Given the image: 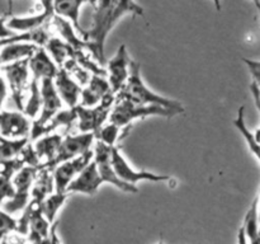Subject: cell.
<instances>
[{
    "label": "cell",
    "instance_id": "obj_1",
    "mask_svg": "<svg viewBox=\"0 0 260 244\" xmlns=\"http://www.w3.org/2000/svg\"><path fill=\"white\" fill-rule=\"evenodd\" d=\"M93 7V22L90 29L81 37L85 51H89L101 68L107 64L104 45L107 36L126 15H144V8L127 0H99L89 3Z\"/></svg>",
    "mask_w": 260,
    "mask_h": 244
},
{
    "label": "cell",
    "instance_id": "obj_2",
    "mask_svg": "<svg viewBox=\"0 0 260 244\" xmlns=\"http://www.w3.org/2000/svg\"><path fill=\"white\" fill-rule=\"evenodd\" d=\"M116 99H126L140 106H159L170 109L177 114L184 112V107L180 102L174 99L165 98L160 94L155 93L146 86L142 80L141 65L137 61H131L129 66V76L126 84L118 94H116Z\"/></svg>",
    "mask_w": 260,
    "mask_h": 244
},
{
    "label": "cell",
    "instance_id": "obj_3",
    "mask_svg": "<svg viewBox=\"0 0 260 244\" xmlns=\"http://www.w3.org/2000/svg\"><path fill=\"white\" fill-rule=\"evenodd\" d=\"M170 117L177 116V113L170 109L159 106H140L126 99H116L113 107H112L111 114H109L108 122L116 125V126L124 129L127 125L136 119L146 118V117Z\"/></svg>",
    "mask_w": 260,
    "mask_h": 244
},
{
    "label": "cell",
    "instance_id": "obj_4",
    "mask_svg": "<svg viewBox=\"0 0 260 244\" xmlns=\"http://www.w3.org/2000/svg\"><path fill=\"white\" fill-rule=\"evenodd\" d=\"M116 96L109 93L102 99V102L96 106L86 108L83 106H76V124L81 134H95L102 126L107 122L111 114Z\"/></svg>",
    "mask_w": 260,
    "mask_h": 244
},
{
    "label": "cell",
    "instance_id": "obj_5",
    "mask_svg": "<svg viewBox=\"0 0 260 244\" xmlns=\"http://www.w3.org/2000/svg\"><path fill=\"white\" fill-rule=\"evenodd\" d=\"M38 168L23 167L13 175L12 183L14 187V196L3 203V210L9 215L24 211L30 198V190L35 182Z\"/></svg>",
    "mask_w": 260,
    "mask_h": 244
},
{
    "label": "cell",
    "instance_id": "obj_6",
    "mask_svg": "<svg viewBox=\"0 0 260 244\" xmlns=\"http://www.w3.org/2000/svg\"><path fill=\"white\" fill-rule=\"evenodd\" d=\"M94 140H95L94 134H68L65 137H62V141H61L60 147H58L56 157L53 158L52 162L47 165H40L38 168H45V169L52 172L61 163L68 162V160L74 159V158L91 150V146L94 145Z\"/></svg>",
    "mask_w": 260,
    "mask_h": 244
},
{
    "label": "cell",
    "instance_id": "obj_7",
    "mask_svg": "<svg viewBox=\"0 0 260 244\" xmlns=\"http://www.w3.org/2000/svg\"><path fill=\"white\" fill-rule=\"evenodd\" d=\"M111 164L113 167L114 173L122 182L127 185L136 186V183L141 180H149V182H165L169 180V175L156 174V173L147 172V170H135L131 165L127 163L118 146H113L111 150Z\"/></svg>",
    "mask_w": 260,
    "mask_h": 244
},
{
    "label": "cell",
    "instance_id": "obj_8",
    "mask_svg": "<svg viewBox=\"0 0 260 244\" xmlns=\"http://www.w3.org/2000/svg\"><path fill=\"white\" fill-rule=\"evenodd\" d=\"M111 150L112 147L102 144L101 141L94 142L93 162L95 163L96 169H98V173L103 183H109V185L114 186V187L123 191V192L137 193L139 192V188L136 186L127 185V183L122 182L116 175L113 167L111 164Z\"/></svg>",
    "mask_w": 260,
    "mask_h": 244
},
{
    "label": "cell",
    "instance_id": "obj_9",
    "mask_svg": "<svg viewBox=\"0 0 260 244\" xmlns=\"http://www.w3.org/2000/svg\"><path fill=\"white\" fill-rule=\"evenodd\" d=\"M0 69L4 71L7 76V85H9L15 106L19 109V112H23L25 103V89L28 86V78H29L28 60L0 66Z\"/></svg>",
    "mask_w": 260,
    "mask_h": 244
},
{
    "label": "cell",
    "instance_id": "obj_10",
    "mask_svg": "<svg viewBox=\"0 0 260 244\" xmlns=\"http://www.w3.org/2000/svg\"><path fill=\"white\" fill-rule=\"evenodd\" d=\"M93 160V150L84 152L74 159L58 164L52 170L53 191L55 192H66L68 186L75 179L76 175Z\"/></svg>",
    "mask_w": 260,
    "mask_h": 244
},
{
    "label": "cell",
    "instance_id": "obj_11",
    "mask_svg": "<svg viewBox=\"0 0 260 244\" xmlns=\"http://www.w3.org/2000/svg\"><path fill=\"white\" fill-rule=\"evenodd\" d=\"M131 58H129L128 51H127L126 45H121L114 53L113 57L107 61V75H108L109 88L112 93L116 96L126 84L127 79L129 76V66H131Z\"/></svg>",
    "mask_w": 260,
    "mask_h": 244
},
{
    "label": "cell",
    "instance_id": "obj_12",
    "mask_svg": "<svg viewBox=\"0 0 260 244\" xmlns=\"http://www.w3.org/2000/svg\"><path fill=\"white\" fill-rule=\"evenodd\" d=\"M53 79H43L41 81V109L40 116L36 121L32 122L30 129H38L42 127L55 116L57 112L62 109V102L57 96L55 86H53Z\"/></svg>",
    "mask_w": 260,
    "mask_h": 244
},
{
    "label": "cell",
    "instance_id": "obj_13",
    "mask_svg": "<svg viewBox=\"0 0 260 244\" xmlns=\"http://www.w3.org/2000/svg\"><path fill=\"white\" fill-rule=\"evenodd\" d=\"M32 122L22 112H0V136L10 140H29Z\"/></svg>",
    "mask_w": 260,
    "mask_h": 244
},
{
    "label": "cell",
    "instance_id": "obj_14",
    "mask_svg": "<svg viewBox=\"0 0 260 244\" xmlns=\"http://www.w3.org/2000/svg\"><path fill=\"white\" fill-rule=\"evenodd\" d=\"M41 10L38 14L28 15V17H12L7 20V27L14 33L29 32V30L42 28L53 18L52 2L41 3Z\"/></svg>",
    "mask_w": 260,
    "mask_h": 244
},
{
    "label": "cell",
    "instance_id": "obj_15",
    "mask_svg": "<svg viewBox=\"0 0 260 244\" xmlns=\"http://www.w3.org/2000/svg\"><path fill=\"white\" fill-rule=\"evenodd\" d=\"M103 185L95 163L91 160L80 173L75 177V179L68 186V193H83V195L93 196L98 191V188Z\"/></svg>",
    "mask_w": 260,
    "mask_h": 244
},
{
    "label": "cell",
    "instance_id": "obj_16",
    "mask_svg": "<svg viewBox=\"0 0 260 244\" xmlns=\"http://www.w3.org/2000/svg\"><path fill=\"white\" fill-rule=\"evenodd\" d=\"M52 81L61 102L65 103L69 108H75L79 104V99H80V84L75 79L71 78L62 68H58Z\"/></svg>",
    "mask_w": 260,
    "mask_h": 244
},
{
    "label": "cell",
    "instance_id": "obj_17",
    "mask_svg": "<svg viewBox=\"0 0 260 244\" xmlns=\"http://www.w3.org/2000/svg\"><path fill=\"white\" fill-rule=\"evenodd\" d=\"M109 93H112L111 88H109L108 81L104 76L90 75L85 88H81L79 106L90 108V107L101 103L102 99Z\"/></svg>",
    "mask_w": 260,
    "mask_h": 244
},
{
    "label": "cell",
    "instance_id": "obj_18",
    "mask_svg": "<svg viewBox=\"0 0 260 244\" xmlns=\"http://www.w3.org/2000/svg\"><path fill=\"white\" fill-rule=\"evenodd\" d=\"M28 69L32 74V79L40 81H42L43 79H53L58 70L57 66L42 47L38 48L35 55L28 60Z\"/></svg>",
    "mask_w": 260,
    "mask_h": 244
},
{
    "label": "cell",
    "instance_id": "obj_19",
    "mask_svg": "<svg viewBox=\"0 0 260 244\" xmlns=\"http://www.w3.org/2000/svg\"><path fill=\"white\" fill-rule=\"evenodd\" d=\"M40 47L32 43L12 42L0 45V66L9 65L18 61L29 60Z\"/></svg>",
    "mask_w": 260,
    "mask_h": 244
},
{
    "label": "cell",
    "instance_id": "obj_20",
    "mask_svg": "<svg viewBox=\"0 0 260 244\" xmlns=\"http://www.w3.org/2000/svg\"><path fill=\"white\" fill-rule=\"evenodd\" d=\"M61 141H62V136L60 134L45 135L33 141L32 146L41 165H47L52 162L60 147Z\"/></svg>",
    "mask_w": 260,
    "mask_h": 244
},
{
    "label": "cell",
    "instance_id": "obj_21",
    "mask_svg": "<svg viewBox=\"0 0 260 244\" xmlns=\"http://www.w3.org/2000/svg\"><path fill=\"white\" fill-rule=\"evenodd\" d=\"M85 4V2H80V0H75V2H52L53 14L68 20L71 25H74L75 29H78V32L83 37L85 30L81 28L80 22H79V15H80L81 7H84Z\"/></svg>",
    "mask_w": 260,
    "mask_h": 244
},
{
    "label": "cell",
    "instance_id": "obj_22",
    "mask_svg": "<svg viewBox=\"0 0 260 244\" xmlns=\"http://www.w3.org/2000/svg\"><path fill=\"white\" fill-rule=\"evenodd\" d=\"M70 193L68 192H55L47 196V197L43 200L42 205H41V211H42L43 216L46 218V220L52 225L56 223V218H57L58 211L62 208V206L65 205V202L68 201Z\"/></svg>",
    "mask_w": 260,
    "mask_h": 244
},
{
    "label": "cell",
    "instance_id": "obj_23",
    "mask_svg": "<svg viewBox=\"0 0 260 244\" xmlns=\"http://www.w3.org/2000/svg\"><path fill=\"white\" fill-rule=\"evenodd\" d=\"M45 51L57 68H62L63 64L69 60L70 46L66 45L61 38L50 37V40L45 46Z\"/></svg>",
    "mask_w": 260,
    "mask_h": 244
},
{
    "label": "cell",
    "instance_id": "obj_24",
    "mask_svg": "<svg viewBox=\"0 0 260 244\" xmlns=\"http://www.w3.org/2000/svg\"><path fill=\"white\" fill-rule=\"evenodd\" d=\"M29 142L28 139L10 140L0 136V162L13 160L19 157L23 147Z\"/></svg>",
    "mask_w": 260,
    "mask_h": 244
},
{
    "label": "cell",
    "instance_id": "obj_25",
    "mask_svg": "<svg viewBox=\"0 0 260 244\" xmlns=\"http://www.w3.org/2000/svg\"><path fill=\"white\" fill-rule=\"evenodd\" d=\"M244 107H241L240 109L238 111V117H236V119L234 121V124H235V127L239 130V132H240L241 135H243L244 140L246 141V144H248L249 149H250V151L253 152L254 157L256 158V160L260 159V154H259V142H258V137L255 136V135L253 134V132L250 131V130L246 127L245 125V118H244Z\"/></svg>",
    "mask_w": 260,
    "mask_h": 244
},
{
    "label": "cell",
    "instance_id": "obj_26",
    "mask_svg": "<svg viewBox=\"0 0 260 244\" xmlns=\"http://www.w3.org/2000/svg\"><path fill=\"white\" fill-rule=\"evenodd\" d=\"M123 129L116 126V125L108 122L107 125H103L98 131L94 134L96 141H101L102 144L107 145L109 147L117 146V141L119 140V136H121V131Z\"/></svg>",
    "mask_w": 260,
    "mask_h": 244
},
{
    "label": "cell",
    "instance_id": "obj_27",
    "mask_svg": "<svg viewBox=\"0 0 260 244\" xmlns=\"http://www.w3.org/2000/svg\"><path fill=\"white\" fill-rule=\"evenodd\" d=\"M62 69L70 76L71 75L75 76V78L78 79V81L80 84H86L89 81V78H90V75H89L88 71L84 70L81 66H79L78 64H76L75 61H73V60L66 61V63L62 65Z\"/></svg>",
    "mask_w": 260,
    "mask_h": 244
},
{
    "label": "cell",
    "instance_id": "obj_28",
    "mask_svg": "<svg viewBox=\"0 0 260 244\" xmlns=\"http://www.w3.org/2000/svg\"><path fill=\"white\" fill-rule=\"evenodd\" d=\"M14 196V187L12 183V177L0 175V206Z\"/></svg>",
    "mask_w": 260,
    "mask_h": 244
},
{
    "label": "cell",
    "instance_id": "obj_29",
    "mask_svg": "<svg viewBox=\"0 0 260 244\" xmlns=\"http://www.w3.org/2000/svg\"><path fill=\"white\" fill-rule=\"evenodd\" d=\"M23 167H24V164H23L19 158H15L13 160H7V162H0V175H9V177L13 178V175Z\"/></svg>",
    "mask_w": 260,
    "mask_h": 244
},
{
    "label": "cell",
    "instance_id": "obj_30",
    "mask_svg": "<svg viewBox=\"0 0 260 244\" xmlns=\"http://www.w3.org/2000/svg\"><path fill=\"white\" fill-rule=\"evenodd\" d=\"M245 64L248 65L249 70H250L251 76H253V81L259 83V76H260V64L259 61L254 60H248V58H244Z\"/></svg>",
    "mask_w": 260,
    "mask_h": 244
},
{
    "label": "cell",
    "instance_id": "obj_31",
    "mask_svg": "<svg viewBox=\"0 0 260 244\" xmlns=\"http://www.w3.org/2000/svg\"><path fill=\"white\" fill-rule=\"evenodd\" d=\"M7 20L8 18L5 15L0 17V41L5 40V38H9L12 36H14L15 33L13 30H10L9 28L7 27Z\"/></svg>",
    "mask_w": 260,
    "mask_h": 244
},
{
    "label": "cell",
    "instance_id": "obj_32",
    "mask_svg": "<svg viewBox=\"0 0 260 244\" xmlns=\"http://www.w3.org/2000/svg\"><path fill=\"white\" fill-rule=\"evenodd\" d=\"M8 97V85L5 79L0 75V112H2L3 104H4L5 99Z\"/></svg>",
    "mask_w": 260,
    "mask_h": 244
},
{
    "label": "cell",
    "instance_id": "obj_33",
    "mask_svg": "<svg viewBox=\"0 0 260 244\" xmlns=\"http://www.w3.org/2000/svg\"><path fill=\"white\" fill-rule=\"evenodd\" d=\"M56 228H57V225H56V223H55L52 226H51L50 235H48V238L46 239L45 243L43 244H60L58 235H57V233H56Z\"/></svg>",
    "mask_w": 260,
    "mask_h": 244
},
{
    "label": "cell",
    "instance_id": "obj_34",
    "mask_svg": "<svg viewBox=\"0 0 260 244\" xmlns=\"http://www.w3.org/2000/svg\"><path fill=\"white\" fill-rule=\"evenodd\" d=\"M250 90H251V94H253L254 97V102H255L256 104V108L259 109V101H260V85L259 83H255V81H253V83L250 84Z\"/></svg>",
    "mask_w": 260,
    "mask_h": 244
},
{
    "label": "cell",
    "instance_id": "obj_35",
    "mask_svg": "<svg viewBox=\"0 0 260 244\" xmlns=\"http://www.w3.org/2000/svg\"><path fill=\"white\" fill-rule=\"evenodd\" d=\"M238 244H249L248 239H246L245 234H244L243 228L239 229V233H238Z\"/></svg>",
    "mask_w": 260,
    "mask_h": 244
},
{
    "label": "cell",
    "instance_id": "obj_36",
    "mask_svg": "<svg viewBox=\"0 0 260 244\" xmlns=\"http://www.w3.org/2000/svg\"><path fill=\"white\" fill-rule=\"evenodd\" d=\"M0 244H13V243H10V241L8 240L7 236H4V238H3L2 240H0Z\"/></svg>",
    "mask_w": 260,
    "mask_h": 244
},
{
    "label": "cell",
    "instance_id": "obj_37",
    "mask_svg": "<svg viewBox=\"0 0 260 244\" xmlns=\"http://www.w3.org/2000/svg\"><path fill=\"white\" fill-rule=\"evenodd\" d=\"M4 236H7V234H4V233H3V231H0V240H2V239L4 238Z\"/></svg>",
    "mask_w": 260,
    "mask_h": 244
},
{
    "label": "cell",
    "instance_id": "obj_38",
    "mask_svg": "<svg viewBox=\"0 0 260 244\" xmlns=\"http://www.w3.org/2000/svg\"><path fill=\"white\" fill-rule=\"evenodd\" d=\"M156 244H164V241H162V240H160V241H157Z\"/></svg>",
    "mask_w": 260,
    "mask_h": 244
}]
</instances>
